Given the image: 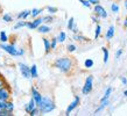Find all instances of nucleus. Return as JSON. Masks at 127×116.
I'll list each match as a JSON object with an SVG mask.
<instances>
[{
    "mask_svg": "<svg viewBox=\"0 0 127 116\" xmlns=\"http://www.w3.org/2000/svg\"><path fill=\"white\" fill-rule=\"evenodd\" d=\"M73 65H75V60L71 57H62V58H57L54 63L53 66L58 69L61 72L63 73H68L72 70Z\"/></svg>",
    "mask_w": 127,
    "mask_h": 116,
    "instance_id": "1",
    "label": "nucleus"
},
{
    "mask_svg": "<svg viewBox=\"0 0 127 116\" xmlns=\"http://www.w3.org/2000/svg\"><path fill=\"white\" fill-rule=\"evenodd\" d=\"M40 109V113H43V114H46V113H50L53 112L55 109V103L54 101L51 100V99H49V97H42V100H41V102H40V104L37 106Z\"/></svg>",
    "mask_w": 127,
    "mask_h": 116,
    "instance_id": "2",
    "label": "nucleus"
},
{
    "mask_svg": "<svg viewBox=\"0 0 127 116\" xmlns=\"http://www.w3.org/2000/svg\"><path fill=\"white\" fill-rule=\"evenodd\" d=\"M0 48L1 49H4L6 52H8L9 55L12 56H21L23 55V50H19V49H16L14 45H6V44H0Z\"/></svg>",
    "mask_w": 127,
    "mask_h": 116,
    "instance_id": "3",
    "label": "nucleus"
},
{
    "mask_svg": "<svg viewBox=\"0 0 127 116\" xmlns=\"http://www.w3.org/2000/svg\"><path fill=\"white\" fill-rule=\"evenodd\" d=\"M92 88H93V77L92 76H89L86 78V80H85V84L83 86V88H82V93L84 95H86V94H89V93L92 91Z\"/></svg>",
    "mask_w": 127,
    "mask_h": 116,
    "instance_id": "4",
    "label": "nucleus"
},
{
    "mask_svg": "<svg viewBox=\"0 0 127 116\" xmlns=\"http://www.w3.org/2000/svg\"><path fill=\"white\" fill-rule=\"evenodd\" d=\"M12 95V92H11V87L8 84L4 86V87H1L0 88V100H6L8 101L9 100V97Z\"/></svg>",
    "mask_w": 127,
    "mask_h": 116,
    "instance_id": "5",
    "label": "nucleus"
},
{
    "mask_svg": "<svg viewBox=\"0 0 127 116\" xmlns=\"http://www.w3.org/2000/svg\"><path fill=\"white\" fill-rule=\"evenodd\" d=\"M93 12H95V14H96L97 16H99V18H103V19H106V18H107V12H106V9H105L103 6H100L99 4L95 5Z\"/></svg>",
    "mask_w": 127,
    "mask_h": 116,
    "instance_id": "6",
    "label": "nucleus"
},
{
    "mask_svg": "<svg viewBox=\"0 0 127 116\" xmlns=\"http://www.w3.org/2000/svg\"><path fill=\"white\" fill-rule=\"evenodd\" d=\"M19 67H20V71H21V74L26 79H31L32 78V73H31V67H28L26 64H19Z\"/></svg>",
    "mask_w": 127,
    "mask_h": 116,
    "instance_id": "7",
    "label": "nucleus"
},
{
    "mask_svg": "<svg viewBox=\"0 0 127 116\" xmlns=\"http://www.w3.org/2000/svg\"><path fill=\"white\" fill-rule=\"evenodd\" d=\"M79 102H81V99H79V97H75L73 101L69 104V107L66 108L65 115H70V113L72 112V110H73L75 108H77V107H78V104H79Z\"/></svg>",
    "mask_w": 127,
    "mask_h": 116,
    "instance_id": "8",
    "label": "nucleus"
},
{
    "mask_svg": "<svg viewBox=\"0 0 127 116\" xmlns=\"http://www.w3.org/2000/svg\"><path fill=\"white\" fill-rule=\"evenodd\" d=\"M42 22H43V18H36L33 22H27L26 27H28L29 29H37L42 24Z\"/></svg>",
    "mask_w": 127,
    "mask_h": 116,
    "instance_id": "9",
    "label": "nucleus"
},
{
    "mask_svg": "<svg viewBox=\"0 0 127 116\" xmlns=\"http://www.w3.org/2000/svg\"><path fill=\"white\" fill-rule=\"evenodd\" d=\"M36 107H37V104H36V102H35L34 97H32L31 100H29V102L26 104V107H25V110H26V113H28V114H29V113H31L32 110H34Z\"/></svg>",
    "mask_w": 127,
    "mask_h": 116,
    "instance_id": "10",
    "label": "nucleus"
},
{
    "mask_svg": "<svg viewBox=\"0 0 127 116\" xmlns=\"http://www.w3.org/2000/svg\"><path fill=\"white\" fill-rule=\"evenodd\" d=\"M32 95H33V97H34L36 104L39 106L40 102H41V100H42V95H41V93H40L39 91H36L34 87H32Z\"/></svg>",
    "mask_w": 127,
    "mask_h": 116,
    "instance_id": "11",
    "label": "nucleus"
},
{
    "mask_svg": "<svg viewBox=\"0 0 127 116\" xmlns=\"http://www.w3.org/2000/svg\"><path fill=\"white\" fill-rule=\"evenodd\" d=\"M107 104H108V99H105V97H103V99L100 100V106L96 109V112H95V114H97V113L101 112V110H103V109H104L105 107H107Z\"/></svg>",
    "mask_w": 127,
    "mask_h": 116,
    "instance_id": "12",
    "label": "nucleus"
},
{
    "mask_svg": "<svg viewBox=\"0 0 127 116\" xmlns=\"http://www.w3.org/2000/svg\"><path fill=\"white\" fill-rule=\"evenodd\" d=\"M73 39H75V41H77V42H90V39H89L88 37H84L83 35L78 34V33L73 35Z\"/></svg>",
    "mask_w": 127,
    "mask_h": 116,
    "instance_id": "13",
    "label": "nucleus"
},
{
    "mask_svg": "<svg viewBox=\"0 0 127 116\" xmlns=\"http://www.w3.org/2000/svg\"><path fill=\"white\" fill-rule=\"evenodd\" d=\"M43 43H44V52L46 54H49L50 50H51V44H50L49 39H47V37H43Z\"/></svg>",
    "mask_w": 127,
    "mask_h": 116,
    "instance_id": "14",
    "label": "nucleus"
},
{
    "mask_svg": "<svg viewBox=\"0 0 127 116\" xmlns=\"http://www.w3.org/2000/svg\"><path fill=\"white\" fill-rule=\"evenodd\" d=\"M51 30V28L49 26H44V24H41L39 28H37V31L39 33H42V34H47V33H49Z\"/></svg>",
    "mask_w": 127,
    "mask_h": 116,
    "instance_id": "15",
    "label": "nucleus"
},
{
    "mask_svg": "<svg viewBox=\"0 0 127 116\" xmlns=\"http://www.w3.org/2000/svg\"><path fill=\"white\" fill-rule=\"evenodd\" d=\"M28 15H32V11H23V12H21V13H19V14H18V16H16V18H18V19L26 20Z\"/></svg>",
    "mask_w": 127,
    "mask_h": 116,
    "instance_id": "16",
    "label": "nucleus"
},
{
    "mask_svg": "<svg viewBox=\"0 0 127 116\" xmlns=\"http://www.w3.org/2000/svg\"><path fill=\"white\" fill-rule=\"evenodd\" d=\"M113 36H114V27L111 26V27L108 28L107 33H106V39H111Z\"/></svg>",
    "mask_w": 127,
    "mask_h": 116,
    "instance_id": "17",
    "label": "nucleus"
},
{
    "mask_svg": "<svg viewBox=\"0 0 127 116\" xmlns=\"http://www.w3.org/2000/svg\"><path fill=\"white\" fill-rule=\"evenodd\" d=\"M65 39H66V34L64 33V31H61V33L58 34V36H57V41L60 43H63Z\"/></svg>",
    "mask_w": 127,
    "mask_h": 116,
    "instance_id": "18",
    "label": "nucleus"
},
{
    "mask_svg": "<svg viewBox=\"0 0 127 116\" xmlns=\"http://www.w3.org/2000/svg\"><path fill=\"white\" fill-rule=\"evenodd\" d=\"M31 73H32V78H37L39 74H37V66L33 65L31 67Z\"/></svg>",
    "mask_w": 127,
    "mask_h": 116,
    "instance_id": "19",
    "label": "nucleus"
},
{
    "mask_svg": "<svg viewBox=\"0 0 127 116\" xmlns=\"http://www.w3.org/2000/svg\"><path fill=\"white\" fill-rule=\"evenodd\" d=\"M101 50H103V54H104V63L106 64L108 62V50L107 48H105V46L101 48Z\"/></svg>",
    "mask_w": 127,
    "mask_h": 116,
    "instance_id": "20",
    "label": "nucleus"
},
{
    "mask_svg": "<svg viewBox=\"0 0 127 116\" xmlns=\"http://www.w3.org/2000/svg\"><path fill=\"white\" fill-rule=\"evenodd\" d=\"M100 33H101V27L97 23V27H96V31H95V39H97L100 36Z\"/></svg>",
    "mask_w": 127,
    "mask_h": 116,
    "instance_id": "21",
    "label": "nucleus"
},
{
    "mask_svg": "<svg viewBox=\"0 0 127 116\" xmlns=\"http://www.w3.org/2000/svg\"><path fill=\"white\" fill-rule=\"evenodd\" d=\"M84 66L86 67V69H91L93 66V60L92 59H86L84 62Z\"/></svg>",
    "mask_w": 127,
    "mask_h": 116,
    "instance_id": "22",
    "label": "nucleus"
},
{
    "mask_svg": "<svg viewBox=\"0 0 127 116\" xmlns=\"http://www.w3.org/2000/svg\"><path fill=\"white\" fill-rule=\"evenodd\" d=\"M41 12H42V9H39V8H34V9L32 11V16H33V18H36V16H39L40 14H41Z\"/></svg>",
    "mask_w": 127,
    "mask_h": 116,
    "instance_id": "23",
    "label": "nucleus"
},
{
    "mask_svg": "<svg viewBox=\"0 0 127 116\" xmlns=\"http://www.w3.org/2000/svg\"><path fill=\"white\" fill-rule=\"evenodd\" d=\"M73 26H75V19H73V18H70L69 21H68V29H69V30H72Z\"/></svg>",
    "mask_w": 127,
    "mask_h": 116,
    "instance_id": "24",
    "label": "nucleus"
},
{
    "mask_svg": "<svg viewBox=\"0 0 127 116\" xmlns=\"http://www.w3.org/2000/svg\"><path fill=\"white\" fill-rule=\"evenodd\" d=\"M26 26H27V22H25V21H19V22L14 26V29H19V28L26 27Z\"/></svg>",
    "mask_w": 127,
    "mask_h": 116,
    "instance_id": "25",
    "label": "nucleus"
},
{
    "mask_svg": "<svg viewBox=\"0 0 127 116\" xmlns=\"http://www.w3.org/2000/svg\"><path fill=\"white\" fill-rule=\"evenodd\" d=\"M8 39V37H7V35H6V33L5 31H0V41L4 43V42H6Z\"/></svg>",
    "mask_w": 127,
    "mask_h": 116,
    "instance_id": "26",
    "label": "nucleus"
},
{
    "mask_svg": "<svg viewBox=\"0 0 127 116\" xmlns=\"http://www.w3.org/2000/svg\"><path fill=\"white\" fill-rule=\"evenodd\" d=\"M54 21V18L51 15H47V16H43V22H46V23H50V22H53Z\"/></svg>",
    "mask_w": 127,
    "mask_h": 116,
    "instance_id": "27",
    "label": "nucleus"
},
{
    "mask_svg": "<svg viewBox=\"0 0 127 116\" xmlns=\"http://www.w3.org/2000/svg\"><path fill=\"white\" fill-rule=\"evenodd\" d=\"M13 109H14V104H13V102L7 101V107H6V110H8V112H13Z\"/></svg>",
    "mask_w": 127,
    "mask_h": 116,
    "instance_id": "28",
    "label": "nucleus"
},
{
    "mask_svg": "<svg viewBox=\"0 0 127 116\" xmlns=\"http://www.w3.org/2000/svg\"><path fill=\"white\" fill-rule=\"evenodd\" d=\"M66 49H68V51H69V52H73V51H76L77 46L75 45V44H69V45L66 46Z\"/></svg>",
    "mask_w": 127,
    "mask_h": 116,
    "instance_id": "29",
    "label": "nucleus"
},
{
    "mask_svg": "<svg viewBox=\"0 0 127 116\" xmlns=\"http://www.w3.org/2000/svg\"><path fill=\"white\" fill-rule=\"evenodd\" d=\"M79 2H82V5L85 6V7H88V8L91 7V2L89 0H79Z\"/></svg>",
    "mask_w": 127,
    "mask_h": 116,
    "instance_id": "30",
    "label": "nucleus"
},
{
    "mask_svg": "<svg viewBox=\"0 0 127 116\" xmlns=\"http://www.w3.org/2000/svg\"><path fill=\"white\" fill-rule=\"evenodd\" d=\"M2 20L6 21V22H11V21H13V18H12L9 14H5V15L2 16Z\"/></svg>",
    "mask_w": 127,
    "mask_h": 116,
    "instance_id": "31",
    "label": "nucleus"
},
{
    "mask_svg": "<svg viewBox=\"0 0 127 116\" xmlns=\"http://www.w3.org/2000/svg\"><path fill=\"white\" fill-rule=\"evenodd\" d=\"M57 37H53L51 39V42H50V44H51V49H55L56 48V44H57Z\"/></svg>",
    "mask_w": 127,
    "mask_h": 116,
    "instance_id": "32",
    "label": "nucleus"
},
{
    "mask_svg": "<svg viewBox=\"0 0 127 116\" xmlns=\"http://www.w3.org/2000/svg\"><path fill=\"white\" fill-rule=\"evenodd\" d=\"M111 9H112L113 13H118V12H119V6H118L117 4H112L111 5Z\"/></svg>",
    "mask_w": 127,
    "mask_h": 116,
    "instance_id": "33",
    "label": "nucleus"
},
{
    "mask_svg": "<svg viewBox=\"0 0 127 116\" xmlns=\"http://www.w3.org/2000/svg\"><path fill=\"white\" fill-rule=\"evenodd\" d=\"M111 93H112V88H111V87H108V88L106 89V92H105V94H104V97H103L108 99V97H110V95H111Z\"/></svg>",
    "mask_w": 127,
    "mask_h": 116,
    "instance_id": "34",
    "label": "nucleus"
},
{
    "mask_svg": "<svg viewBox=\"0 0 127 116\" xmlns=\"http://www.w3.org/2000/svg\"><path fill=\"white\" fill-rule=\"evenodd\" d=\"M47 11L49 12L50 14H55V13L57 12V8H56V7H50V6H48V7H47Z\"/></svg>",
    "mask_w": 127,
    "mask_h": 116,
    "instance_id": "35",
    "label": "nucleus"
},
{
    "mask_svg": "<svg viewBox=\"0 0 127 116\" xmlns=\"http://www.w3.org/2000/svg\"><path fill=\"white\" fill-rule=\"evenodd\" d=\"M39 113H40V109H39V107H36L34 110H32V112L29 113V115H31V116H34V115H37Z\"/></svg>",
    "mask_w": 127,
    "mask_h": 116,
    "instance_id": "36",
    "label": "nucleus"
},
{
    "mask_svg": "<svg viewBox=\"0 0 127 116\" xmlns=\"http://www.w3.org/2000/svg\"><path fill=\"white\" fill-rule=\"evenodd\" d=\"M6 84H7V82L5 81V79H4L2 77H1V76H0V88H1V87H4V86L6 85Z\"/></svg>",
    "mask_w": 127,
    "mask_h": 116,
    "instance_id": "37",
    "label": "nucleus"
},
{
    "mask_svg": "<svg viewBox=\"0 0 127 116\" xmlns=\"http://www.w3.org/2000/svg\"><path fill=\"white\" fill-rule=\"evenodd\" d=\"M98 19H99V16H95V15H92V16H91V20H92V22L93 23H98V22H99V21H98Z\"/></svg>",
    "mask_w": 127,
    "mask_h": 116,
    "instance_id": "38",
    "label": "nucleus"
},
{
    "mask_svg": "<svg viewBox=\"0 0 127 116\" xmlns=\"http://www.w3.org/2000/svg\"><path fill=\"white\" fill-rule=\"evenodd\" d=\"M121 54H123V50H121V49H119V50L117 51V54H116V58H119L120 56H121Z\"/></svg>",
    "mask_w": 127,
    "mask_h": 116,
    "instance_id": "39",
    "label": "nucleus"
},
{
    "mask_svg": "<svg viewBox=\"0 0 127 116\" xmlns=\"http://www.w3.org/2000/svg\"><path fill=\"white\" fill-rule=\"evenodd\" d=\"M90 2H91V5H98L99 4V0H89Z\"/></svg>",
    "mask_w": 127,
    "mask_h": 116,
    "instance_id": "40",
    "label": "nucleus"
},
{
    "mask_svg": "<svg viewBox=\"0 0 127 116\" xmlns=\"http://www.w3.org/2000/svg\"><path fill=\"white\" fill-rule=\"evenodd\" d=\"M121 84L123 85H127V79L125 77H121Z\"/></svg>",
    "mask_w": 127,
    "mask_h": 116,
    "instance_id": "41",
    "label": "nucleus"
},
{
    "mask_svg": "<svg viewBox=\"0 0 127 116\" xmlns=\"http://www.w3.org/2000/svg\"><path fill=\"white\" fill-rule=\"evenodd\" d=\"M72 31H73V33H75V34H77V33H78V28H77V26H76V24L73 26V28H72Z\"/></svg>",
    "mask_w": 127,
    "mask_h": 116,
    "instance_id": "42",
    "label": "nucleus"
},
{
    "mask_svg": "<svg viewBox=\"0 0 127 116\" xmlns=\"http://www.w3.org/2000/svg\"><path fill=\"white\" fill-rule=\"evenodd\" d=\"M124 27L125 28H127V18L125 19V21H124Z\"/></svg>",
    "mask_w": 127,
    "mask_h": 116,
    "instance_id": "43",
    "label": "nucleus"
},
{
    "mask_svg": "<svg viewBox=\"0 0 127 116\" xmlns=\"http://www.w3.org/2000/svg\"><path fill=\"white\" fill-rule=\"evenodd\" d=\"M124 95H125V97H127V89L125 91V92H124Z\"/></svg>",
    "mask_w": 127,
    "mask_h": 116,
    "instance_id": "44",
    "label": "nucleus"
},
{
    "mask_svg": "<svg viewBox=\"0 0 127 116\" xmlns=\"http://www.w3.org/2000/svg\"><path fill=\"white\" fill-rule=\"evenodd\" d=\"M125 7H126V9H127V0H125Z\"/></svg>",
    "mask_w": 127,
    "mask_h": 116,
    "instance_id": "45",
    "label": "nucleus"
},
{
    "mask_svg": "<svg viewBox=\"0 0 127 116\" xmlns=\"http://www.w3.org/2000/svg\"><path fill=\"white\" fill-rule=\"evenodd\" d=\"M0 76H1V74H0Z\"/></svg>",
    "mask_w": 127,
    "mask_h": 116,
    "instance_id": "46",
    "label": "nucleus"
}]
</instances>
